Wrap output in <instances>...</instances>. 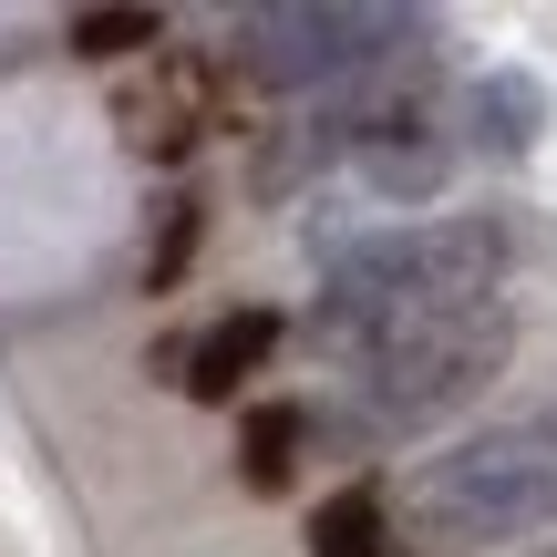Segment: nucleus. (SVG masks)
<instances>
[{"label": "nucleus", "instance_id": "nucleus-3", "mask_svg": "<svg viewBox=\"0 0 557 557\" xmlns=\"http://www.w3.org/2000/svg\"><path fill=\"white\" fill-rule=\"evenodd\" d=\"M506 351H517V310H506V299L455 310V320H434V331H403L393 351H372V361L351 372L361 423H372V434H413V423L455 413L475 382H496Z\"/></svg>", "mask_w": 557, "mask_h": 557}, {"label": "nucleus", "instance_id": "nucleus-9", "mask_svg": "<svg viewBox=\"0 0 557 557\" xmlns=\"http://www.w3.org/2000/svg\"><path fill=\"white\" fill-rule=\"evenodd\" d=\"M73 52H83V62L165 52V11H73Z\"/></svg>", "mask_w": 557, "mask_h": 557}, {"label": "nucleus", "instance_id": "nucleus-5", "mask_svg": "<svg viewBox=\"0 0 557 557\" xmlns=\"http://www.w3.org/2000/svg\"><path fill=\"white\" fill-rule=\"evenodd\" d=\"M218 73L227 62H207V52H156V83H135V94L114 103L124 135H135L145 156H186V145L207 135V114H218Z\"/></svg>", "mask_w": 557, "mask_h": 557}, {"label": "nucleus", "instance_id": "nucleus-7", "mask_svg": "<svg viewBox=\"0 0 557 557\" xmlns=\"http://www.w3.org/2000/svg\"><path fill=\"white\" fill-rule=\"evenodd\" d=\"M310 557H393V506H382V485H351V496L320 506Z\"/></svg>", "mask_w": 557, "mask_h": 557}, {"label": "nucleus", "instance_id": "nucleus-6", "mask_svg": "<svg viewBox=\"0 0 557 557\" xmlns=\"http://www.w3.org/2000/svg\"><path fill=\"white\" fill-rule=\"evenodd\" d=\"M269 351H278V310H227L218 331L186 351V393L197 403H238V382H259Z\"/></svg>", "mask_w": 557, "mask_h": 557}, {"label": "nucleus", "instance_id": "nucleus-2", "mask_svg": "<svg viewBox=\"0 0 557 557\" xmlns=\"http://www.w3.org/2000/svg\"><path fill=\"white\" fill-rule=\"evenodd\" d=\"M537 527H557V423H485L413 465L393 557H475Z\"/></svg>", "mask_w": 557, "mask_h": 557}, {"label": "nucleus", "instance_id": "nucleus-4", "mask_svg": "<svg viewBox=\"0 0 557 557\" xmlns=\"http://www.w3.org/2000/svg\"><path fill=\"white\" fill-rule=\"evenodd\" d=\"M403 41V11H351V0H289V11H238L227 62L278 83V94H310V83H351L372 73Z\"/></svg>", "mask_w": 557, "mask_h": 557}, {"label": "nucleus", "instance_id": "nucleus-10", "mask_svg": "<svg viewBox=\"0 0 557 557\" xmlns=\"http://www.w3.org/2000/svg\"><path fill=\"white\" fill-rule=\"evenodd\" d=\"M197 218H207L197 197H176V207H165V238L145 248V289H176V269H186V248H197Z\"/></svg>", "mask_w": 557, "mask_h": 557}, {"label": "nucleus", "instance_id": "nucleus-8", "mask_svg": "<svg viewBox=\"0 0 557 557\" xmlns=\"http://www.w3.org/2000/svg\"><path fill=\"white\" fill-rule=\"evenodd\" d=\"M238 465H248V485H259V496L289 485V465H299V413H289V403H259V413H248Z\"/></svg>", "mask_w": 557, "mask_h": 557}, {"label": "nucleus", "instance_id": "nucleus-1", "mask_svg": "<svg viewBox=\"0 0 557 557\" xmlns=\"http://www.w3.org/2000/svg\"><path fill=\"white\" fill-rule=\"evenodd\" d=\"M506 278V227L485 218H423L403 238L351 248L331 278H320L310 310V351H331L341 372H361L372 351H393L403 331H434L455 310H485Z\"/></svg>", "mask_w": 557, "mask_h": 557}]
</instances>
